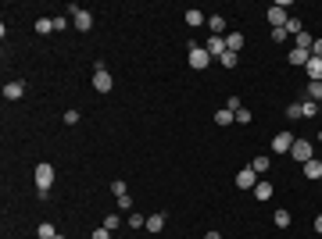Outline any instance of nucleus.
Instances as JSON below:
<instances>
[{
  "mask_svg": "<svg viewBox=\"0 0 322 239\" xmlns=\"http://www.w3.org/2000/svg\"><path fill=\"white\" fill-rule=\"evenodd\" d=\"M287 118H290V122H297V118H305V114H301V104H290V107H287Z\"/></svg>",
  "mask_w": 322,
  "mask_h": 239,
  "instance_id": "cd10ccee",
  "label": "nucleus"
},
{
  "mask_svg": "<svg viewBox=\"0 0 322 239\" xmlns=\"http://www.w3.org/2000/svg\"><path fill=\"white\" fill-rule=\"evenodd\" d=\"M233 122H237V114H233V111H226V107H222V111H215V125H233Z\"/></svg>",
  "mask_w": 322,
  "mask_h": 239,
  "instance_id": "412c9836",
  "label": "nucleus"
},
{
  "mask_svg": "<svg viewBox=\"0 0 322 239\" xmlns=\"http://www.w3.org/2000/svg\"><path fill=\"white\" fill-rule=\"evenodd\" d=\"M312 43H315V36H312V32H301V36H294V47H301V50H312Z\"/></svg>",
  "mask_w": 322,
  "mask_h": 239,
  "instance_id": "aec40b11",
  "label": "nucleus"
},
{
  "mask_svg": "<svg viewBox=\"0 0 322 239\" xmlns=\"http://www.w3.org/2000/svg\"><path fill=\"white\" fill-rule=\"evenodd\" d=\"M165 229V214H151L147 218V232H161Z\"/></svg>",
  "mask_w": 322,
  "mask_h": 239,
  "instance_id": "4be33fe9",
  "label": "nucleus"
},
{
  "mask_svg": "<svg viewBox=\"0 0 322 239\" xmlns=\"http://www.w3.org/2000/svg\"><path fill=\"white\" fill-rule=\"evenodd\" d=\"M104 229L115 232V229H118V214H108V218H104Z\"/></svg>",
  "mask_w": 322,
  "mask_h": 239,
  "instance_id": "473e14b6",
  "label": "nucleus"
},
{
  "mask_svg": "<svg viewBox=\"0 0 322 239\" xmlns=\"http://www.w3.org/2000/svg\"><path fill=\"white\" fill-rule=\"evenodd\" d=\"M254 186H258L254 168H243V171H237V189H254Z\"/></svg>",
  "mask_w": 322,
  "mask_h": 239,
  "instance_id": "0eeeda50",
  "label": "nucleus"
},
{
  "mask_svg": "<svg viewBox=\"0 0 322 239\" xmlns=\"http://www.w3.org/2000/svg\"><path fill=\"white\" fill-rule=\"evenodd\" d=\"M204 50H208V54H211V57H222V54H226V36H211V39H208V47H204Z\"/></svg>",
  "mask_w": 322,
  "mask_h": 239,
  "instance_id": "6e6552de",
  "label": "nucleus"
},
{
  "mask_svg": "<svg viewBox=\"0 0 322 239\" xmlns=\"http://www.w3.org/2000/svg\"><path fill=\"white\" fill-rule=\"evenodd\" d=\"M254 196H258V200H269V196H272V182L258 178V186H254Z\"/></svg>",
  "mask_w": 322,
  "mask_h": 239,
  "instance_id": "a211bd4d",
  "label": "nucleus"
},
{
  "mask_svg": "<svg viewBox=\"0 0 322 239\" xmlns=\"http://www.w3.org/2000/svg\"><path fill=\"white\" fill-rule=\"evenodd\" d=\"M118 211H133V196H129V193L118 196Z\"/></svg>",
  "mask_w": 322,
  "mask_h": 239,
  "instance_id": "2f4dec72",
  "label": "nucleus"
},
{
  "mask_svg": "<svg viewBox=\"0 0 322 239\" xmlns=\"http://www.w3.org/2000/svg\"><path fill=\"white\" fill-rule=\"evenodd\" d=\"M93 239H111V232H108V229H104V225H100V229H97V232H93Z\"/></svg>",
  "mask_w": 322,
  "mask_h": 239,
  "instance_id": "f704fd0d",
  "label": "nucleus"
},
{
  "mask_svg": "<svg viewBox=\"0 0 322 239\" xmlns=\"http://www.w3.org/2000/svg\"><path fill=\"white\" fill-rule=\"evenodd\" d=\"M265 14H269V25H272V29H283L287 18H290V14H287V4H272Z\"/></svg>",
  "mask_w": 322,
  "mask_h": 239,
  "instance_id": "20e7f679",
  "label": "nucleus"
},
{
  "mask_svg": "<svg viewBox=\"0 0 322 239\" xmlns=\"http://www.w3.org/2000/svg\"><path fill=\"white\" fill-rule=\"evenodd\" d=\"M93 89H97V93H108V89H111V72H108L100 61L93 65Z\"/></svg>",
  "mask_w": 322,
  "mask_h": 239,
  "instance_id": "7ed1b4c3",
  "label": "nucleus"
},
{
  "mask_svg": "<svg viewBox=\"0 0 322 239\" xmlns=\"http://www.w3.org/2000/svg\"><path fill=\"white\" fill-rule=\"evenodd\" d=\"M50 182H54V164H36V189H50Z\"/></svg>",
  "mask_w": 322,
  "mask_h": 239,
  "instance_id": "39448f33",
  "label": "nucleus"
},
{
  "mask_svg": "<svg viewBox=\"0 0 322 239\" xmlns=\"http://www.w3.org/2000/svg\"><path fill=\"white\" fill-rule=\"evenodd\" d=\"M305 168V178H322V161L319 157H312L308 164H301Z\"/></svg>",
  "mask_w": 322,
  "mask_h": 239,
  "instance_id": "4468645a",
  "label": "nucleus"
},
{
  "mask_svg": "<svg viewBox=\"0 0 322 239\" xmlns=\"http://www.w3.org/2000/svg\"><path fill=\"white\" fill-rule=\"evenodd\" d=\"M312 57H322V39H315V43H312Z\"/></svg>",
  "mask_w": 322,
  "mask_h": 239,
  "instance_id": "c9c22d12",
  "label": "nucleus"
},
{
  "mask_svg": "<svg viewBox=\"0 0 322 239\" xmlns=\"http://www.w3.org/2000/svg\"><path fill=\"white\" fill-rule=\"evenodd\" d=\"M269 164H272V161L265 157V154H258V157L251 161V168H254V175H265V171H269Z\"/></svg>",
  "mask_w": 322,
  "mask_h": 239,
  "instance_id": "6ab92c4d",
  "label": "nucleus"
},
{
  "mask_svg": "<svg viewBox=\"0 0 322 239\" xmlns=\"http://www.w3.org/2000/svg\"><path fill=\"white\" fill-rule=\"evenodd\" d=\"M315 232H319V236H322V214H319V218H315Z\"/></svg>",
  "mask_w": 322,
  "mask_h": 239,
  "instance_id": "e433bc0d",
  "label": "nucleus"
},
{
  "mask_svg": "<svg viewBox=\"0 0 322 239\" xmlns=\"http://www.w3.org/2000/svg\"><path fill=\"white\" fill-rule=\"evenodd\" d=\"M308 61H312V50H301V47L290 50V65H294V68H305Z\"/></svg>",
  "mask_w": 322,
  "mask_h": 239,
  "instance_id": "1a4fd4ad",
  "label": "nucleus"
},
{
  "mask_svg": "<svg viewBox=\"0 0 322 239\" xmlns=\"http://www.w3.org/2000/svg\"><path fill=\"white\" fill-rule=\"evenodd\" d=\"M305 72H308L312 82H322V57H312V61L305 65Z\"/></svg>",
  "mask_w": 322,
  "mask_h": 239,
  "instance_id": "9b49d317",
  "label": "nucleus"
},
{
  "mask_svg": "<svg viewBox=\"0 0 322 239\" xmlns=\"http://www.w3.org/2000/svg\"><path fill=\"white\" fill-rule=\"evenodd\" d=\"M308 100H315L322 107V82H308Z\"/></svg>",
  "mask_w": 322,
  "mask_h": 239,
  "instance_id": "393cba45",
  "label": "nucleus"
},
{
  "mask_svg": "<svg viewBox=\"0 0 322 239\" xmlns=\"http://www.w3.org/2000/svg\"><path fill=\"white\" fill-rule=\"evenodd\" d=\"M72 22H76V29H79V32H90V29H93V14H90V11H79Z\"/></svg>",
  "mask_w": 322,
  "mask_h": 239,
  "instance_id": "ddd939ff",
  "label": "nucleus"
},
{
  "mask_svg": "<svg viewBox=\"0 0 322 239\" xmlns=\"http://www.w3.org/2000/svg\"><path fill=\"white\" fill-rule=\"evenodd\" d=\"M186 25H190V29H197V25H204V11H197V7H190V11H186Z\"/></svg>",
  "mask_w": 322,
  "mask_h": 239,
  "instance_id": "dca6fc26",
  "label": "nucleus"
},
{
  "mask_svg": "<svg viewBox=\"0 0 322 239\" xmlns=\"http://www.w3.org/2000/svg\"><path fill=\"white\" fill-rule=\"evenodd\" d=\"M36 32H40V36L54 32V18H36Z\"/></svg>",
  "mask_w": 322,
  "mask_h": 239,
  "instance_id": "5701e85b",
  "label": "nucleus"
},
{
  "mask_svg": "<svg viewBox=\"0 0 322 239\" xmlns=\"http://www.w3.org/2000/svg\"><path fill=\"white\" fill-rule=\"evenodd\" d=\"M290 147H294V136L290 132H276L272 136V150L276 154H290Z\"/></svg>",
  "mask_w": 322,
  "mask_h": 239,
  "instance_id": "423d86ee",
  "label": "nucleus"
},
{
  "mask_svg": "<svg viewBox=\"0 0 322 239\" xmlns=\"http://www.w3.org/2000/svg\"><path fill=\"white\" fill-rule=\"evenodd\" d=\"M290 157L297 161V164H308V161L315 157V147H312L308 140H294V147H290Z\"/></svg>",
  "mask_w": 322,
  "mask_h": 239,
  "instance_id": "f257e3e1",
  "label": "nucleus"
},
{
  "mask_svg": "<svg viewBox=\"0 0 322 239\" xmlns=\"http://www.w3.org/2000/svg\"><path fill=\"white\" fill-rule=\"evenodd\" d=\"M219 65H222V68H237V54H233V50H226V54L219 57Z\"/></svg>",
  "mask_w": 322,
  "mask_h": 239,
  "instance_id": "bb28decb",
  "label": "nucleus"
},
{
  "mask_svg": "<svg viewBox=\"0 0 322 239\" xmlns=\"http://www.w3.org/2000/svg\"><path fill=\"white\" fill-rule=\"evenodd\" d=\"M129 225H133V229H147V218H144V214H129Z\"/></svg>",
  "mask_w": 322,
  "mask_h": 239,
  "instance_id": "c756f323",
  "label": "nucleus"
},
{
  "mask_svg": "<svg viewBox=\"0 0 322 239\" xmlns=\"http://www.w3.org/2000/svg\"><path fill=\"white\" fill-rule=\"evenodd\" d=\"M283 29H287V36H301V32H305V25H301V18H297V14H290Z\"/></svg>",
  "mask_w": 322,
  "mask_h": 239,
  "instance_id": "2eb2a0df",
  "label": "nucleus"
},
{
  "mask_svg": "<svg viewBox=\"0 0 322 239\" xmlns=\"http://www.w3.org/2000/svg\"><path fill=\"white\" fill-rule=\"evenodd\" d=\"M36 236H40V239H58V232H54V225H50V222H43V225L36 229Z\"/></svg>",
  "mask_w": 322,
  "mask_h": 239,
  "instance_id": "a878e982",
  "label": "nucleus"
},
{
  "mask_svg": "<svg viewBox=\"0 0 322 239\" xmlns=\"http://www.w3.org/2000/svg\"><path fill=\"white\" fill-rule=\"evenodd\" d=\"M319 143H322V129H319Z\"/></svg>",
  "mask_w": 322,
  "mask_h": 239,
  "instance_id": "58836bf2",
  "label": "nucleus"
},
{
  "mask_svg": "<svg viewBox=\"0 0 322 239\" xmlns=\"http://www.w3.org/2000/svg\"><path fill=\"white\" fill-rule=\"evenodd\" d=\"M111 193H115V196H126V182H122V178H118V182H111Z\"/></svg>",
  "mask_w": 322,
  "mask_h": 239,
  "instance_id": "72a5a7b5",
  "label": "nucleus"
},
{
  "mask_svg": "<svg viewBox=\"0 0 322 239\" xmlns=\"http://www.w3.org/2000/svg\"><path fill=\"white\" fill-rule=\"evenodd\" d=\"M301 114H305V118H315V114H319V104H315V100H301Z\"/></svg>",
  "mask_w": 322,
  "mask_h": 239,
  "instance_id": "b1692460",
  "label": "nucleus"
},
{
  "mask_svg": "<svg viewBox=\"0 0 322 239\" xmlns=\"http://www.w3.org/2000/svg\"><path fill=\"white\" fill-rule=\"evenodd\" d=\"M4 96H7V100H22V96H25V82H7V86H4Z\"/></svg>",
  "mask_w": 322,
  "mask_h": 239,
  "instance_id": "9d476101",
  "label": "nucleus"
},
{
  "mask_svg": "<svg viewBox=\"0 0 322 239\" xmlns=\"http://www.w3.org/2000/svg\"><path fill=\"white\" fill-rule=\"evenodd\" d=\"M276 225L287 229V225H290V211H276Z\"/></svg>",
  "mask_w": 322,
  "mask_h": 239,
  "instance_id": "c85d7f7f",
  "label": "nucleus"
},
{
  "mask_svg": "<svg viewBox=\"0 0 322 239\" xmlns=\"http://www.w3.org/2000/svg\"><path fill=\"white\" fill-rule=\"evenodd\" d=\"M204 239H222V236H219V232H208V236H204Z\"/></svg>",
  "mask_w": 322,
  "mask_h": 239,
  "instance_id": "4c0bfd02",
  "label": "nucleus"
},
{
  "mask_svg": "<svg viewBox=\"0 0 322 239\" xmlns=\"http://www.w3.org/2000/svg\"><path fill=\"white\" fill-rule=\"evenodd\" d=\"M208 29H211L215 36H222V32H226V18H222V14H211V18H208Z\"/></svg>",
  "mask_w": 322,
  "mask_h": 239,
  "instance_id": "f3484780",
  "label": "nucleus"
},
{
  "mask_svg": "<svg viewBox=\"0 0 322 239\" xmlns=\"http://www.w3.org/2000/svg\"><path fill=\"white\" fill-rule=\"evenodd\" d=\"M243 43H247V39H243V32H229V36H226V50H233V54H240Z\"/></svg>",
  "mask_w": 322,
  "mask_h": 239,
  "instance_id": "f8f14e48",
  "label": "nucleus"
},
{
  "mask_svg": "<svg viewBox=\"0 0 322 239\" xmlns=\"http://www.w3.org/2000/svg\"><path fill=\"white\" fill-rule=\"evenodd\" d=\"M251 118H254V114H251L247 107H240V111H237V122H240V125H251Z\"/></svg>",
  "mask_w": 322,
  "mask_h": 239,
  "instance_id": "7c9ffc66",
  "label": "nucleus"
},
{
  "mask_svg": "<svg viewBox=\"0 0 322 239\" xmlns=\"http://www.w3.org/2000/svg\"><path fill=\"white\" fill-rule=\"evenodd\" d=\"M186 57H190V68H211V61H215V57H211L204 47H197V43H190V54H186Z\"/></svg>",
  "mask_w": 322,
  "mask_h": 239,
  "instance_id": "f03ea898",
  "label": "nucleus"
}]
</instances>
